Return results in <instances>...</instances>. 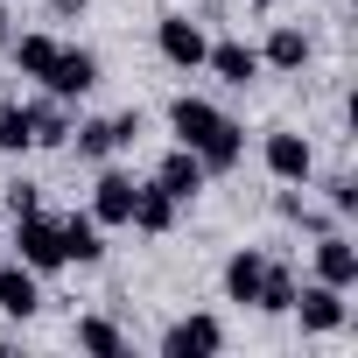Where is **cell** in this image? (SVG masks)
<instances>
[{
  "label": "cell",
  "instance_id": "6da1fadb",
  "mask_svg": "<svg viewBox=\"0 0 358 358\" xmlns=\"http://www.w3.org/2000/svg\"><path fill=\"white\" fill-rule=\"evenodd\" d=\"M169 127H176V148H190L204 162V176H232L246 162V127L232 113H218L211 99H169Z\"/></svg>",
  "mask_w": 358,
  "mask_h": 358
},
{
  "label": "cell",
  "instance_id": "7a4b0ae2",
  "mask_svg": "<svg viewBox=\"0 0 358 358\" xmlns=\"http://www.w3.org/2000/svg\"><path fill=\"white\" fill-rule=\"evenodd\" d=\"M43 92H57L64 106H78L85 92H99V50H85V43H57V64H50Z\"/></svg>",
  "mask_w": 358,
  "mask_h": 358
},
{
  "label": "cell",
  "instance_id": "3957f363",
  "mask_svg": "<svg viewBox=\"0 0 358 358\" xmlns=\"http://www.w3.org/2000/svg\"><path fill=\"white\" fill-rule=\"evenodd\" d=\"M15 260H22V267H36V274L71 267V260H64V232H57V218H43V211L15 218Z\"/></svg>",
  "mask_w": 358,
  "mask_h": 358
},
{
  "label": "cell",
  "instance_id": "277c9868",
  "mask_svg": "<svg viewBox=\"0 0 358 358\" xmlns=\"http://www.w3.org/2000/svg\"><path fill=\"white\" fill-rule=\"evenodd\" d=\"M260 162H267V176H274V183H309V176H316V148H309L295 127H267Z\"/></svg>",
  "mask_w": 358,
  "mask_h": 358
},
{
  "label": "cell",
  "instance_id": "5b68a950",
  "mask_svg": "<svg viewBox=\"0 0 358 358\" xmlns=\"http://www.w3.org/2000/svg\"><path fill=\"white\" fill-rule=\"evenodd\" d=\"M155 50H162V64H169V71H204L211 36H204L190 15H162V22H155Z\"/></svg>",
  "mask_w": 358,
  "mask_h": 358
},
{
  "label": "cell",
  "instance_id": "8992f818",
  "mask_svg": "<svg viewBox=\"0 0 358 358\" xmlns=\"http://www.w3.org/2000/svg\"><path fill=\"white\" fill-rule=\"evenodd\" d=\"M225 351V323L218 316H176L162 330V358H218Z\"/></svg>",
  "mask_w": 358,
  "mask_h": 358
},
{
  "label": "cell",
  "instance_id": "52a82bcc",
  "mask_svg": "<svg viewBox=\"0 0 358 358\" xmlns=\"http://www.w3.org/2000/svg\"><path fill=\"white\" fill-rule=\"evenodd\" d=\"M288 316H302V330L309 337H330V330H344L351 323V309H344V288H330V281H309V288H295V309Z\"/></svg>",
  "mask_w": 358,
  "mask_h": 358
},
{
  "label": "cell",
  "instance_id": "ba28073f",
  "mask_svg": "<svg viewBox=\"0 0 358 358\" xmlns=\"http://www.w3.org/2000/svg\"><path fill=\"white\" fill-rule=\"evenodd\" d=\"M309 57H316V43H309L295 22H274V29H267V43H260V71H281V78H302V71H309Z\"/></svg>",
  "mask_w": 358,
  "mask_h": 358
},
{
  "label": "cell",
  "instance_id": "9c48e42d",
  "mask_svg": "<svg viewBox=\"0 0 358 358\" xmlns=\"http://www.w3.org/2000/svg\"><path fill=\"white\" fill-rule=\"evenodd\" d=\"M36 309H43V274H36V267H22V260H0V316L29 323Z\"/></svg>",
  "mask_w": 358,
  "mask_h": 358
},
{
  "label": "cell",
  "instance_id": "30bf717a",
  "mask_svg": "<svg viewBox=\"0 0 358 358\" xmlns=\"http://www.w3.org/2000/svg\"><path fill=\"white\" fill-rule=\"evenodd\" d=\"M204 71H211V78H225L232 92H246V85L260 78V50H253V43H239V36H225V43H211V50H204Z\"/></svg>",
  "mask_w": 358,
  "mask_h": 358
},
{
  "label": "cell",
  "instance_id": "8fae6325",
  "mask_svg": "<svg viewBox=\"0 0 358 358\" xmlns=\"http://www.w3.org/2000/svg\"><path fill=\"white\" fill-rule=\"evenodd\" d=\"M134 190H141V183H134L127 169H99V183H92V218H99V225H127V218H134Z\"/></svg>",
  "mask_w": 358,
  "mask_h": 358
},
{
  "label": "cell",
  "instance_id": "7c38bea8",
  "mask_svg": "<svg viewBox=\"0 0 358 358\" xmlns=\"http://www.w3.org/2000/svg\"><path fill=\"white\" fill-rule=\"evenodd\" d=\"M71 127H78V113H71L57 92L29 99V141H36V148H71Z\"/></svg>",
  "mask_w": 358,
  "mask_h": 358
},
{
  "label": "cell",
  "instance_id": "4fadbf2b",
  "mask_svg": "<svg viewBox=\"0 0 358 358\" xmlns=\"http://www.w3.org/2000/svg\"><path fill=\"white\" fill-rule=\"evenodd\" d=\"M316 281H330V288H358V246L330 225V232H316Z\"/></svg>",
  "mask_w": 358,
  "mask_h": 358
},
{
  "label": "cell",
  "instance_id": "5bb4252c",
  "mask_svg": "<svg viewBox=\"0 0 358 358\" xmlns=\"http://www.w3.org/2000/svg\"><path fill=\"white\" fill-rule=\"evenodd\" d=\"M176 211H183V204H176L162 183H141V190H134V218H127V225H134V232H148V239H169V232H176Z\"/></svg>",
  "mask_w": 358,
  "mask_h": 358
},
{
  "label": "cell",
  "instance_id": "9a60e30c",
  "mask_svg": "<svg viewBox=\"0 0 358 358\" xmlns=\"http://www.w3.org/2000/svg\"><path fill=\"white\" fill-rule=\"evenodd\" d=\"M57 232H64V260H78V267H99V260H106V225H99L92 211L57 218Z\"/></svg>",
  "mask_w": 358,
  "mask_h": 358
},
{
  "label": "cell",
  "instance_id": "2e32d148",
  "mask_svg": "<svg viewBox=\"0 0 358 358\" xmlns=\"http://www.w3.org/2000/svg\"><path fill=\"white\" fill-rule=\"evenodd\" d=\"M260 281H267V253H260V246H239V253L225 260V302L253 309V302H260Z\"/></svg>",
  "mask_w": 358,
  "mask_h": 358
},
{
  "label": "cell",
  "instance_id": "e0dca14e",
  "mask_svg": "<svg viewBox=\"0 0 358 358\" xmlns=\"http://www.w3.org/2000/svg\"><path fill=\"white\" fill-rule=\"evenodd\" d=\"M155 183H162L176 204H190V197L211 183V176H204V162H197L190 148H169V155H162V169H155Z\"/></svg>",
  "mask_w": 358,
  "mask_h": 358
},
{
  "label": "cell",
  "instance_id": "ac0fdd59",
  "mask_svg": "<svg viewBox=\"0 0 358 358\" xmlns=\"http://www.w3.org/2000/svg\"><path fill=\"white\" fill-rule=\"evenodd\" d=\"M71 148H78V162H106V155L120 148V127H113L106 113H85V120L71 127Z\"/></svg>",
  "mask_w": 358,
  "mask_h": 358
},
{
  "label": "cell",
  "instance_id": "d6986e66",
  "mask_svg": "<svg viewBox=\"0 0 358 358\" xmlns=\"http://www.w3.org/2000/svg\"><path fill=\"white\" fill-rule=\"evenodd\" d=\"M8 57H15V71L22 78H50V64H57V36H8Z\"/></svg>",
  "mask_w": 358,
  "mask_h": 358
},
{
  "label": "cell",
  "instance_id": "ffe728a7",
  "mask_svg": "<svg viewBox=\"0 0 358 358\" xmlns=\"http://www.w3.org/2000/svg\"><path fill=\"white\" fill-rule=\"evenodd\" d=\"M295 288H302L295 267H281V260L267 253V281H260V302H253V309H260V316H288V309H295Z\"/></svg>",
  "mask_w": 358,
  "mask_h": 358
},
{
  "label": "cell",
  "instance_id": "44dd1931",
  "mask_svg": "<svg viewBox=\"0 0 358 358\" xmlns=\"http://www.w3.org/2000/svg\"><path fill=\"white\" fill-rule=\"evenodd\" d=\"M78 351H92V358H127V330L106 323V316H78Z\"/></svg>",
  "mask_w": 358,
  "mask_h": 358
},
{
  "label": "cell",
  "instance_id": "7402d4cb",
  "mask_svg": "<svg viewBox=\"0 0 358 358\" xmlns=\"http://www.w3.org/2000/svg\"><path fill=\"white\" fill-rule=\"evenodd\" d=\"M29 99H0V155H29Z\"/></svg>",
  "mask_w": 358,
  "mask_h": 358
},
{
  "label": "cell",
  "instance_id": "603a6c76",
  "mask_svg": "<svg viewBox=\"0 0 358 358\" xmlns=\"http://www.w3.org/2000/svg\"><path fill=\"white\" fill-rule=\"evenodd\" d=\"M29 211H43V183L15 176V183H8V218H29Z\"/></svg>",
  "mask_w": 358,
  "mask_h": 358
},
{
  "label": "cell",
  "instance_id": "cb8c5ba5",
  "mask_svg": "<svg viewBox=\"0 0 358 358\" xmlns=\"http://www.w3.org/2000/svg\"><path fill=\"white\" fill-rule=\"evenodd\" d=\"M323 197H330V211H337V218H351V211H358V176H330Z\"/></svg>",
  "mask_w": 358,
  "mask_h": 358
},
{
  "label": "cell",
  "instance_id": "d4e9b609",
  "mask_svg": "<svg viewBox=\"0 0 358 358\" xmlns=\"http://www.w3.org/2000/svg\"><path fill=\"white\" fill-rule=\"evenodd\" d=\"M113 127H120V148H134V141H141V113H113Z\"/></svg>",
  "mask_w": 358,
  "mask_h": 358
},
{
  "label": "cell",
  "instance_id": "484cf974",
  "mask_svg": "<svg viewBox=\"0 0 358 358\" xmlns=\"http://www.w3.org/2000/svg\"><path fill=\"white\" fill-rule=\"evenodd\" d=\"M85 8H92V0H50V15H57V22H78Z\"/></svg>",
  "mask_w": 358,
  "mask_h": 358
},
{
  "label": "cell",
  "instance_id": "4316f807",
  "mask_svg": "<svg viewBox=\"0 0 358 358\" xmlns=\"http://www.w3.org/2000/svg\"><path fill=\"white\" fill-rule=\"evenodd\" d=\"M8 36H15V29H8V0H0V50H8Z\"/></svg>",
  "mask_w": 358,
  "mask_h": 358
},
{
  "label": "cell",
  "instance_id": "83f0119b",
  "mask_svg": "<svg viewBox=\"0 0 358 358\" xmlns=\"http://www.w3.org/2000/svg\"><path fill=\"white\" fill-rule=\"evenodd\" d=\"M253 8H274V0H253Z\"/></svg>",
  "mask_w": 358,
  "mask_h": 358
}]
</instances>
